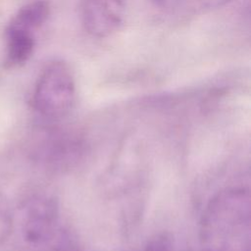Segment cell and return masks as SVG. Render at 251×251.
<instances>
[{
    "label": "cell",
    "instance_id": "obj_1",
    "mask_svg": "<svg viewBox=\"0 0 251 251\" xmlns=\"http://www.w3.org/2000/svg\"><path fill=\"white\" fill-rule=\"evenodd\" d=\"M203 251H250V197L241 187L219 192L201 222Z\"/></svg>",
    "mask_w": 251,
    "mask_h": 251
},
{
    "label": "cell",
    "instance_id": "obj_2",
    "mask_svg": "<svg viewBox=\"0 0 251 251\" xmlns=\"http://www.w3.org/2000/svg\"><path fill=\"white\" fill-rule=\"evenodd\" d=\"M75 99V83L69 66L60 61L48 64L35 84L34 109L42 116L59 118L71 110Z\"/></svg>",
    "mask_w": 251,
    "mask_h": 251
},
{
    "label": "cell",
    "instance_id": "obj_3",
    "mask_svg": "<svg viewBox=\"0 0 251 251\" xmlns=\"http://www.w3.org/2000/svg\"><path fill=\"white\" fill-rule=\"evenodd\" d=\"M59 208L57 202L48 196H37L29 200L24 211L23 232L25 238L33 244L48 243L58 231Z\"/></svg>",
    "mask_w": 251,
    "mask_h": 251
},
{
    "label": "cell",
    "instance_id": "obj_4",
    "mask_svg": "<svg viewBox=\"0 0 251 251\" xmlns=\"http://www.w3.org/2000/svg\"><path fill=\"white\" fill-rule=\"evenodd\" d=\"M124 16L123 0H83L80 5V18L85 30L98 38L118 31Z\"/></svg>",
    "mask_w": 251,
    "mask_h": 251
},
{
    "label": "cell",
    "instance_id": "obj_5",
    "mask_svg": "<svg viewBox=\"0 0 251 251\" xmlns=\"http://www.w3.org/2000/svg\"><path fill=\"white\" fill-rule=\"evenodd\" d=\"M5 38L7 66H20L30 58L35 46L33 32L7 25Z\"/></svg>",
    "mask_w": 251,
    "mask_h": 251
},
{
    "label": "cell",
    "instance_id": "obj_6",
    "mask_svg": "<svg viewBox=\"0 0 251 251\" xmlns=\"http://www.w3.org/2000/svg\"><path fill=\"white\" fill-rule=\"evenodd\" d=\"M50 14L49 3L45 0H34L23 6L12 18L8 25L33 32L41 26Z\"/></svg>",
    "mask_w": 251,
    "mask_h": 251
},
{
    "label": "cell",
    "instance_id": "obj_7",
    "mask_svg": "<svg viewBox=\"0 0 251 251\" xmlns=\"http://www.w3.org/2000/svg\"><path fill=\"white\" fill-rule=\"evenodd\" d=\"M48 242V251H81L76 237L68 229H59Z\"/></svg>",
    "mask_w": 251,
    "mask_h": 251
},
{
    "label": "cell",
    "instance_id": "obj_8",
    "mask_svg": "<svg viewBox=\"0 0 251 251\" xmlns=\"http://www.w3.org/2000/svg\"><path fill=\"white\" fill-rule=\"evenodd\" d=\"M144 251H175V249L169 235L158 234L147 243Z\"/></svg>",
    "mask_w": 251,
    "mask_h": 251
},
{
    "label": "cell",
    "instance_id": "obj_9",
    "mask_svg": "<svg viewBox=\"0 0 251 251\" xmlns=\"http://www.w3.org/2000/svg\"><path fill=\"white\" fill-rule=\"evenodd\" d=\"M9 218L0 206V239L3 237L4 231L7 230V226H9Z\"/></svg>",
    "mask_w": 251,
    "mask_h": 251
}]
</instances>
